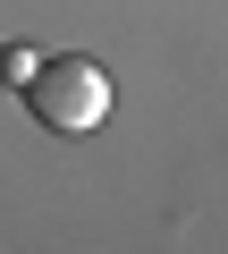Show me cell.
<instances>
[{
	"instance_id": "obj_2",
	"label": "cell",
	"mask_w": 228,
	"mask_h": 254,
	"mask_svg": "<svg viewBox=\"0 0 228 254\" xmlns=\"http://www.w3.org/2000/svg\"><path fill=\"white\" fill-rule=\"evenodd\" d=\"M34 68H43V60H34V51H26V43H9V51H0V85H26V76H34Z\"/></svg>"
},
{
	"instance_id": "obj_1",
	"label": "cell",
	"mask_w": 228,
	"mask_h": 254,
	"mask_svg": "<svg viewBox=\"0 0 228 254\" xmlns=\"http://www.w3.org/2000/svg\"><path fill=\"white\" fill-rule=\"evenodd\" d=\"M26 102L43 127H59V136H93V127L110 119V76L85 60V51H59L26 76Z\"/></svg>"
}]
</instances>
